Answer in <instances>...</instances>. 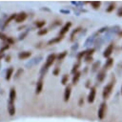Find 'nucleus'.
Wrapping results in <instances>:
<instances>
[{
	"mask_svg": "<svg viewBox=\"0 0 122 122\" xmlns=\"http://www.w3.org/2000/svg\"><path fill=\"white\" fill-rule=\"evenodd\" d=\"M22 71H23L22 70H19V71H17V73H16V76H15V78H17V77H19V74H20V73H21Z\"/></svg>",
	"mask_w": 122,
	"mask_h": 122,
	"instance_id": "34",
	"label": "nucleus"
},
{
	"mask_svg": "<svg viewBox=\"0 0 122 122\" xmlns=\"http://www.w3.org/2000/svg\"><path fill=\"white\" fill-rule=\"evenodd\" d=\"M92 60V56H88V55L86 56V60H85V61H86L87 63H89V62H91Z\"/></svg>",
	"mask_w": 122,
	"mask_h": 122,
	"instance_id": "32",
	"label": "nucleus"
},
{
	"mask_svg": "<svg viewBox=\"0 0 122 122\" xmlns=\"http://www.w3.org/2000/svg\"><path fill=\"white\" fill-rule=\"evenodd\" d=\"M26 18H27L26 12H20L19 14H17V16H16V18H15V21H16L17 23H21V22H23Z\"/></svg>",
	"mask_w": 122,
	"mask_h": 122,
	"instance_id": "9",
	"label": "nucleus"
},
{
	"mask_svg": "<svg viewBox=\"0 0 122 122\" xmlns=\"http://www.w3.org/2000/svg\"><path fill=\"white\" fill-rule=\"evenodd\" d=\"M83 102H84V101H83V99H82V98H80V101H79V105H80V106H81V105H82V103H83Z\"/></svg>",
	"mask_w": 122,
	"mask_h": 122,
	"instance_id": "37",
	"label": "nucleus"
},
{
	"mask_svg": "<svg viewBox=\"0 0 122 122\" xmlns=\"http://www.w3.org/2000/svg\"><path fill=\"white\" fill-rule=\"evenodd\" d=\"M43 88V76L39 78V80L36 83V89H35V93H40Z\"/></svg>",
	"mask_w": 122,
	"mask_h": 122,
	"instance_id": "7",
	"label": "nucleus"
},
{
	"mask_svg": "<svg viewBox=\"0 0 122 122\" xmlns=\"http://www.w3.org/2000/svg\"><path fill=\"white\" fill-rule=\"evenodd\" d=\"M56 54L55 53H51L48 57H47V60H46V64H44L43 65V67H42V69H41V71H40V72H41V74H44L47 71H48V69L54 63V61L56 60Z\"/></svg>",
	"mask_w": 122,
	"mask_h": 122,
	"instance_id": "1",
	"label": "nucleus"
},
{
	"mask_svg": "<svg viewBox=\"0 0 122 122\" xmlns=\"http://www.w3.org/2000/svg\"><path fill=\"white\" fill-rule=\"evenodd\" d=\"M15 97H16L15 89H14V88H11L10 91V99H9V103H14Z\"/></svg>",
	"mask_w": 122,
	"mask_h": 122,
	"instance_id": "8",
	"label": "nucleus"
},
{
	"mask_svg": "<svg viewBox=\"0 0 122 122\" xmlns=\"http://www.w3.org/2000/svg\"><path fill=\"white\" fill-rule=\"evenodd\" d=\"M106 112H107V104L106 102H102L99 106V109H98V112H97V116L99 119H103L106 115Z\"/></svg>",
	"mask_w": 122,
	"mask_h": 122,
	"instance_id": "3",
	"label": "nucleus"
},
{
	"mask_svg": "<svg viewBox=\"0 0 122 122\" xmlns=\"http://www.w3.org/2000/svg\"><path fill=\"white\" fill-rule=\"evenodd\" d=\"M71 26V22H68V23H67V24H66V25H65V26L60 30V35H61V36H63V35H64V34H65L69 30H70Z\"/></svg>",
	"mask_w": 122,
	"mask_h": 122,
	"instance_id": "11",
	"label": "nucleus"
},
{
	"mask_svg": "<svg viewBox=\"0 0 122 122\" xmlns=\"http://www.w3.org/2000/svg\"><path fill=\"white\" fill-rule=\"evenodd\" d=\"M71 87L69 85L66 87L65 89V92H64V101H69L70 97H71Z\"/></svg>",
	"mask_w": 122,
	"mask_h": 122,
	"instance_id": "6",
	"label": "nucleus"
},
{
	"mask_svg": "<svg viewBox=\"0 0 122 122\" xmlns=\"http://www.w3.org/2000/svg\"><path fill=\"white\" fill-rule=\"evenodd\" d=\"M113 87H114V81H111L109 84H107L104 89H103V92H102V96L104 99H108L110 97V95L112 94V90H113Z\"/></svg>",
	"mask_w": 122,
	"mask_h": 122,
	"instance_id": "2",
	"label": "nucleus"
},
{
	"mask_svg": "<svg viewBox=\"0 0 122 122\" xmlns=\"http://www.w3.org/2000/svg\"><path fill=\"white\" fill-rule=\"evenodd\" d=\"M2 57H3V53H2V52H0V59H1Z\"/></svg>",
	"mask_w": 122,
	"mask_h": 122,
	"instance_id": "40",
	"label": "nucleus"
},
{
	"mask_svg": "<svg viewBox=\"0 0 122 122\" xmlns=\"http://www.w3.org/2000/svg\"><path fill=\"white\" fill-rule=\"evenodd\" d=\"M52 72H53V74H54V75H58V73L60 72V68L56 67V68L53 70V71H52Z\"/></svg>",
	"mask_w": 122,
	"mask_h": 122,
	"instance_id": "30",
	"label": "nucleus"
},
{
	"mask_svg": "<svg viewBox=\"0 0 122 122\" xmlns=\"http://www.w3.org/2000/svg\"><path fill=\"white\" fill-rule=\"evenodd\" d=\"M16 16H17V14H16V13H12V14H11V15H10V16L6 20V22H5V26H6V25H8V24L10 23V21H11L12 19H15V18H16Z\"/></svg>",
	"mask_w": 122,
	"mask_h": 122,
	"instance_id": "22",
	"label": "nucleus"
},
{
	"mask_svg": "<svg viewBox=\"0 0 122 122\" xmlns=\"http://www.w3.org/2000/svg\"><path fill=\"white\" fill-rule=\"evenodd\" d=\"M12 72H13V68L12 67H10V68H9L7 70V71H6V79L7 80H10V77L12 75Z\"/></svg>",
	"mask_w": 122,
	"mask_h": 122,
	"instance_id": "16",
	"label": "nucleus"
},
{
	"mask_svg": "<svg viewBox=\"0 0 122 122\" xmlns=\"http://www.w3.org/2000/svg\"><path fill=\"white\" fill-rule=\"evenodd\" d=\"M113 48H114L113 43H111V44L105 49V51H104V53H103L104 57H106V58H110L111 54H112V51H113Z\"/></svg>",
	"mask_w": 122,
	"mask_h": 122,
	"instance_id": "4",
	"label": "nucleus"
},
{
	"mask_svg": "<svg viewBox=\"0 0 122 122\" xmlns=\"http://www.w3.org/2000/svg\"><path fill=\"white\" fill-rule=\"evenodd\" d=\"M87 51L86 55H88V56H92V54L93 51H94V49H90V50H88V51Z\"/></svg>",
	"mask_w": 122,
	"mask_h": 122,
	"instance_id": "28",
	"label": "nucleus"
},
{
	"mask_svg": "<svg viewBox=\"0 0 122 122\" xmlns=\"http://www.w3.org/2000/svg\"><path fill=\"white\" fill-rule=\"evenodd\" d=\"M47 32H48V30L47 29H43V30H41L38 31V34L39 35H43V34H46Z\"/></svg>",
	"mask_w": 122,
	"mask_h": 122,
	"instance_id": "29",
	"label": "nucleus"
},
{
	"mask_svg": "<svg viewBox=\"0 0 122 122\" xmlns=\"http://www.w3.org/2000/svg\"><path fill=\"white\" fill-rule=\"evenodd\" d=\"M121 94H122V88H121Z\"/></svg>",
	"mask_w": 122,
	"mask_h": 122,
	"instance_id": "41",
	"label": "nucleus"
},
{
	"mask_svg": "<svg viewBox=\"0 0 122 122\" xmlns=\"http://www.w3.org/2000/svg\"><path fill=\"white\" fill-rule=\"evenodd\" d=\"M68 80H69V75L68 74H64V76L62 77V80H61V83L63 85H66L68 83Z\"/></svg>",
	"mask_w": 122,
	"mask_h": 122,
	"instance_id": "24",
	"label": "nucleus"
},
{
	"mask_svg": "<svg viewBox=\"0 0 122 122\" xmlns=\"http://www.w3.org/2000/svg\"><path fill=\"white\" fill-rule=\"evenodd\" d=\"M61 12H64V13H69V10H61Z\"/></svg>",
	"mask_w": 122,
	"mask_h": 122,
	"instance_id": "38",
	"label": "nucleus"
},
{
	"mask_svg": "<svg viewBox=\"0 0 122 122\" xmlns=\"http://www.w3.org/2000/svg\"><path fill=\"white\" fill-rule=\"evenodd\" d=\"M100 5H101V2H99V1H92L91 2V6L94 10H98L100 8Z\"/></svg>",
	"mask_w": 122,
	"mask_h": 122,
	"instance_id": "17",
	"label": "nucleus"
},
{
	"mask_svg": "<svg viewBox=\"0 0 122 122\" xmlns=\"http://www.w3.org/2000/svg\"><path fill=\"white\" fill-rule=\"evenodd\" d=\"M80 30H81V27H78V28H76V29L72 31V33H71V41L74 39V35H76Z\"/></svg>",
	"mask_w": 122,
	"mask_h": 122,
	"instance_id": "19",
	"label": "nucleus"
},
{
	"mask_svg": "<svg viewBox=\"0 0 122 122\" xmlns=\"http://www.w3.org/2000/svg\"><path fill=\"white\" fill-rule=\"evenodd\" d=\"M118 34H119V36H121V37H122V31H119V33H118Z\"/></svg>",
	"mask_w": 122,
	"mask_h": 122,
	"instance_id": "39",
	"label": "nucleus"
},
{
	"mask_svg": "<svg viewBox=\"0 0 122 122\" xmlns=\"http://www.w3.org/2000/svg\"><path fill=\"white\" fill-rule=\"evenodd\" d=\"M99 65H100V61H96V62L92 65V71H95L97 70V67L99 68Z\"/></svg>",
	"mask_w": 122,
	"mask_h": 122,
	"instance_id": "26",
	"label": "nucleus"
},
{
	"mask_svg": "<svg viewBox=\"0 0 122 122\" xmlns=\"http://www.w3.org/2000/svg\"><path fill=\"white\" fill-rule=\"evenodd\" d=\"M10 55L6 56V61H7V62H9V61H10Z\"/></svg>",
	"mask_w": 122,
	"mask_h": 122,
	"instance_id": "36",
	"label": "nucleus"
},
{
	"mask_svg": "<svg viewBox=\"0 0 122 122\" xmlns=\"http://www.w3.org/2000/svg\"><path fill=\"white\" fill-rule=\"evenodd\" d=\"M117 15H118L119 17H121V16H122V7H120V8H119V10H117Z\"/></svg>",
	"mask_w": 122,
	"mask_h": 122,
	"instance_id": "31",
	"label": "nucleus"
},
{
	"mask_svg": "<svg viewBox=\"0 0 122 122\" xmlns=\"http://www.w3.org/2000/svg\"><path fill=\"white\" fill-rule=\"evenodd\" d=\"M30 54H31L30 51H22V52H20V53L18 54V57H19L20 59H25V58L30 57Z\"/></svg>",
	"mask_w": 122,
	"mask_h": 122,
	"instance_id": "14",
	"label": "nucleus"
},
{
	"mask_svg": "<svg viewBox=\"0 0 122 122\" xmlns=\"http://www.w3.org/2000/svg\"><path fill=\"white\" fill-rule=\"evenodd\" d=\"M8 112L10 115H14L15 114V107H14V103H9L8 106Z\"/></svg>",
	"mask_w": 122,
	"mask_h": 122,
	"instance_id": "12",
	"label": "nucleus"
},
{
	"mask_svg": "<svg viewBox=\"0 0 122 122\" xmlns=\"http://www.w3.org/2000/svg\"><path fill=\"white\" fill-rule=\"evenodd\" d=\"M79 66H80V62H77V63H75L74 65H73V67H72V69H71V73H75V72H77L78 71V68H79Z\"/></svg>",
	"mask_w": 122,
	"mask_h": 122,
	"instance_id": "20",
	"label": "nucleus"
},
{
	"mask_svg": "<svg viewBox=\"0 0 122 122\" xmlns=\"http://www.w3.org/2000/svg\"><path fill=\"white\" fill-rule=\"evenodd\" d=\"M105 30H107V28H102L98 32H103V31H105Z\"/></svg>",
	"mask_w": 122,
	"mask_h": 122,
	"instance_id": "35",
	"label": "nucleus"
},
{
	"mask_svg": "<svg viewBox=\"0 0 122 122\" xmlns=\"http://www.w3.org/2000/svg\"><path fill=\"white\" fill-rule=\"evenodd\" d=\"M7 41L9 42V44H12V43H14V40H13V39H11L10 37H8Z\"/></svg>",
	"mask_w": 122,
	"mask_h": 122,
	"instance_id": "33",
	"label": "nucleus"
},
{
	"mask_svg": "<svg viewBox=\"0 0 122 122\" xmlns=\"http://www.w3.org/2000/svg\"><path fill=\"white\" fill-rule=\"evenodd\" d=\"M105 77H106V70H101L99 72H98V74H97V81L98 82H102L104 79H105Z\"/></svg>",
	"mask_w": 122,
	"mask_h": 122,
	"instance_id": "10",
	"label": "nucleus"
},
{
	"mask_svg": "<svg viewBox=\"0 0 122 122\" xmlns=\"http://www.w3.org/2000/svg\"><path fill=\"white\" fill-rule=\"evenodd\" d=\"M63 39V37L62 36H59V37H56V38H54V39H51V40H50L49 42H48V45H51V44H55V43H57V42H59V41H61Z\"/></svg>",
	"mask_w": 122,
	"mask_h": 122,
	"instance_id": "18",
	"label": "nucleus"
},
{
	"mask_svg": "<svg viewBox=\"0 0 122 122\" xmlns=\"http://www.w3.org/2000/svg\"><path fill=\"white\" fill-rule=\"evenodd\" d=\"M95 94H96V90L94 87H92L90 89V92H89V95H88V102L89 103H92L95 99Z\"/></svg>",
	"mask_w": 122,
	"mask_h": 122,
	"instance_id": "5",
	"label": "nucleus"
},
{
	"mask_svg": "<svg viewBox=\"0 0 122 122\" xmlns=\"http://www.w3.org/2000/svg\"><path fill=\"white\" fill-rule=\"evenodd\" d=\"M86 53H87V51H80V52L77 54V59H78V60H80L83 56H85V55H86Z\"/></svg>",
	"mask_w": 122,
	"mask_h": 122,
	"instance_id": "27",
	"label": "nucleus"
},
{
	"mask_svg": "<svg viewBox=\"0 0 122 122\" xmlns=\"http://www.w3.org/2000/svg\"><path fill=\"white\" fill-rule=\"evenodd\" d=\"M80 74H81L80 71H77V72H75V73L73 74V77H72V84H73V85H75V84L78 82V80H79V78H80Z\"/></svg>",
	"mask_w": 122,
	"mask_h": 122,
	"instance_id": "15",
	"label": "nucleus"
},
{
	"mask_svg": "<svg viewBox=\"0 0 122 122\" xmlns=\"http://www.w3.org/2000/svg\"><path fill=\"white\" fill-rule=\"evenodd\" d=\"M45 24H46V21H45V20L37 21V22L35 23V25H36V27H37V28H42V27H43Z\"/></svg>",
	"mask_w": 122,
	"mask_h": 122,
	"instance_id": "25",
	"label": "nucleus"
},
{
	"mask_svg": "<svg viewBox=\"0 0 122 122\" xmlns=\"http://www.w3.org/2000/svg\"><path fill=\"white\" fill-rule=\"evenodd\" d=\"M67 55V51H63V52H61V53H59L58 54V56H57V59L59 60V61H61V60H63L64 59V57Z\"/></svg>",
	"mask_w": 122,
	"mask_h": 122,
	"instance_id": "23",
	"label": "nucleus"
},
{
	"mask_svg": "<svg viewBox=\"0 0 122 122\" xmlns=\"http://www.w3.org/2000/svg\"><path fill=\"white\" fill-rule=\"evenodd\" d=\"M114 9H115V4H114V3H111V4L108 6V8L106 9V11H107V12H112Z\"/></svg>",
	"mask_w": 122,
	"mask_h": 122,
	"instance_id": "21",
	"label": "nucleus"
},
{
	"mask_svg": "<svg viewBox=\"0 0 122 122\" xmlns=\"http://www.w3.org/2000/svg\"><path fill=\"white\" fill-rule=\"evenodd\" d=\"M112 64H113V59H112V58H108V59L106 60L105 65H104V70L110 69V68L112 66Z\"/></svg>",
	"mask_w": 122,
	"mask_h": 122,
	"instance_id": "13",
	"label": "nucleus"
}]
</instances>
